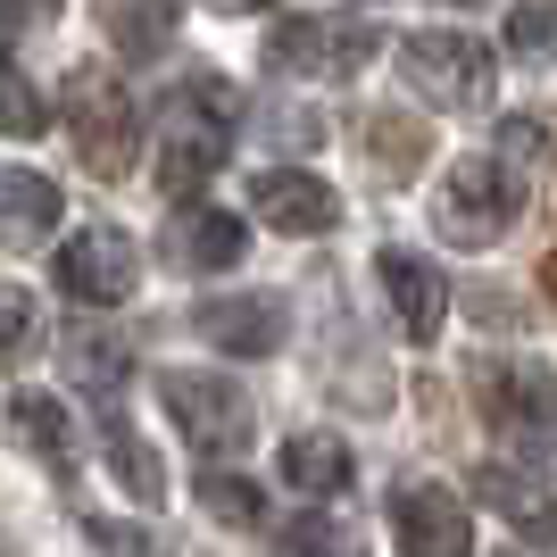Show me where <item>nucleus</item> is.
Segmentation results:
<instances>
[{
	"mask_svg": "<svg viewBox=\"0 0 557 557\" xmlns=\"http://www.w3.org/2000/svg\"><path fill=\"white\" fill-rule=\"evenodd\" d=\"M67 134H75L84 175H100V184H125V175H134L141 109H134V92H125V75H109V67H75L67 75Z\"/></svg>",
	"mask_w": 557,
	"mask_h": 557,
	"instance_id": "nucleus-1",
	"label": "nucleus"
},
{
	"mask_svg": "<svg viewBox=\"0 0 557 557\" xmlns=\"http://www.w3.org/2000/svg\"><path fill=\"white\" fill-rule=\"evenodd\" d=\"M159 408L175 417V433H184L200 458H242V449L258 442V408L250 392L233 383V374H209V367H166L159 374Z\"/></svg>",
	"mask_w": 557,
	"mask_h": 557,
	"instance_id": "nucleus-2",
	"label": "nucleus"
},
{
	"mask_svg": "<svg viewBox=\"0 0 557 557\" xmlns=\"http://www.w3.org/2000/svg\"><path fill=\"white\" fill-rule=\"evenodd\" d=\"M516 209H524V191H516L483 150V159H458L442 175V191H433V233H442L449 250H491V242H508Z\"/></svg>",
	"mask_w": 557,
	"mask_h": 557,
	"instance_id": "nucleus-3",
	"label": "nucleus"
},
{
	"mask_svg": "<svg viewBox=\"0 0 557 557\" xmlns=\"http://www.w3.org/2000/svg\"><path fill=\"white\" fill-rule=\"evenodd\" d=\"M399 75L424 109H483L491 84H499V59L474 34H408L399 42Z\"/></svg>",
	"mask_w": 557,
	"mask_h": 557,
	"instance_id": "nucleus-4",
	"label": "nucleus"
},
{
	"mask_svg": "<svg viewBox=\"0 0 557 557\" xmlns=\"http://www.w3.org/2000/svg\"><path fill=\"white\" fill-rule=\"evenodd\" d=\"M474 499L516 516L524 533H549L557 524V442L549 433H508L499 458L474 466Z\"/></svg>",
	"mask_w": 557,
	"mask_h": 557,
	"instance_id": "nucleus-5",
	"label": "nucleus"
},
{
	"mask_svg": "<svg viewBox=\"0 0 557 557\" xmlns=\"http://www.w3.org/2000/svg\"><path fill=\"white\" fill-rule=\"evenodd\" d=\"M474 408L491 433H557V367H541L533 349H491L474 358Z\"/></svg>",
	"mask_w": 557,
	"mask_h": 557,
	"instance_id": "nucleus-6",
	"label": "nucleus"
},
{
	"mask_svg": "<svg viewBox=\"0 0 557 557\" xmlns=\"http://www.w3.org/2000/svg\"><path fill=\"white\" fill-rule=\"evenodd\" d=\"M50 275H59V292L75 308H116L141 292V250L125 225H75L59 242V258H50Z\"/></svg>",
	"mask_w": 557,
	"mask_h": 557,
	"instance_id": "nucleus-7",
	"label": "nucleus"
},
{
	"mask_svg": "<svg viewBox=\"0 0 557 557\" xmlns=\"http://www.w3.org/2000/svg\"><path fill=\"white\" fill-rule=\"evenodd\" d=\"M374 59V25L358 17H283L267 34V75H358Z\"/></svg>",
	"mask_w": 557,
	"mask_h": 557,
	"instance_id": "nucleus-8",
	"label": "nucleus"
},
{
	"mask_svg": "<svg viewBox=\"0 0 557 557\" xmlns=\"http://www.w3.org/2000/svg\"><path fill=\"white\" fill-rule=\"evenodd\" d=\"M392 533H399V557H474V508L449 483H399Z\"/></svg>",
	"mask_w": 557,
	"mask_h": 557,
	"instance_id": "nucleus-9",
	"label": "nucleus"
},
{
	"mask_svg": "<svg viewBox=\"0 0 557 557\" xmlns=\"http://www.w3.org/2000/svg\"><path fill=\"white\" fill-rule=\"evenodd\" d=\"M374 283H383V300H392V325L408 333V342H442V325H449V275L433 267V258H417V250H374Z\"/></svg>",
	"mask_w": 557,
	"mask_h": 557,
	"instance_id": "nucleus-10",
	"label": "nucleus"
},
{
	"mask_svg": "<svg viewBox=\"0 0 557 557\" xmlns=\"http://www.w3.org/2000/svg\"><path fill=\"white\" fill-rule=\"evenodd\" d=\"M216 166H225V125H209V116H184V109H166L159 159H150L159 191H166V200H200Z\"/></svg>",
	"mask_w": 557,
	"mask_h": 557,
	"instance_id": "nucleus-11",
	"label": "nucleus"
},
{
	"mask_svg": "<svg viewBox=\"0 0 557 557\" xmlns=\"http://www.w3.org/2000/svg\"><path fill=\"white\" fill-rule=\"evenodd\" d=\"M250 209L267 216L275 233H300V242H317V233L342 225L333 184H317V175H300V166H267V175H250Z\"/></svg>",
	"mask_w": 557,
	"mask_h": 557,
	"instance_id": "nucleus-12",
	"label": "nucleus"
},
{
	"mask_svg": "<svg viewBox=\"0 0 557 557\" xmlns=\"http://www.w3.org/2000/svg\"><path fill=\"white\" fill-rule=\"evenodd\" d=\"M191 325L209 333L225 358H275L292 317H283L275 292H233V300H200V308H191Z\"/></svg>",
	"mask_w": 557,
	"mask_h": 557,
	"instance_id": "nucleus-13",
	"label": "nucleus"
},
{
	"mask_svg": "<svg viewBox=\"0 0 557 557\" xmlns=\"http://www.w3.org/2000/svg\"><path fill=\"white\" fill-rule=\"evenodd\" d=\"M0 433H9L25 458H42L50 474H67V466H75V417H67L50 392H9V408H0Z\"/></svg>",
	"mask_w": 557,
	"mask_h": 557,
	"instance_id": "nucleus-14",
	"label": "nucleus"
},
{
	"mask_svg": "<svg viewBox=\"0 0 557 557\" xmlns=\"http://www.w3.org/2000/svg\"><path fill=\"white\" fill-rule=\"evenodd\" d=\"M59 233V184L42 166H0V250H34Z\"/></svg>",
	"mask_w": 557,
	"mask_h": 557,
	"instance_id": "nucleus-15",
	"label": "nucleus"
},
{
	"mask_svg": "<svg viewBox=\"0 0 557 557\" xmlns=\"http://www.w3.org/2000/svg\"><path fill=\"white\" fill-rule=\"evenodd\" d=\"M59 367H67L75 392L116 399V392H125V374H134V349H125V333H109V325H75L67 342H59Z\"/></svg>",
	"mask_w": 557,
	"mask_h": 557,
	"instance_id": "nucleus-16",
	"label": "nucleus"
},
{
	"mask_svg": "<svg viewBox=\"0 0 557 557\" xmlns=\"http://www.w3.org/2000/svg\"><path fill=\"white\" fill-rule=\"evenodd\" d=\"M166 250L184 258V267H242V250H250V225L233 209H175V233H166Z\"/></svg>",
	"mask_w": 557,
	"mask_h": 557,
	"instance_id": "nucleus-17",
	"label": "nucleus"
},
{
	"mask_svg": "<svg viewBox=\"0 0 557 557\" xmlns=\"http://www.w3.org/2000/svg\"><path fill=\"white\" fill-rule=\"evenodd\" d=\"M100 25H109V42L125 59H159L175 42V25H184V0H100Z\"/></svg>",
	"mask_w": 557,
	"mask_h": 557,
	"instance_id": "nucleus-18",
	"label": "nucleus"
},
{
	"mask_svg": "<svg viewBox=\"0 0 557 557\" xmlns=\"http://www.w3.org/2000/svg\"><path fill=\"white\" fill-rule=\"evenodd\" d=\"M100 442H109V466H116V483L134 491L141 508H166V466H159V449L141 442V433H134L125 417H116V408L100 417Z\"/></svg>",
	"mask_w": 557,
	"mask_h": 557,
	"instance_id": "nucleus-19",
	"label": "nucleus"
},
{
	"mask_svg": "<svg viewBox=\"0 0 557 557\" xmlns=\"http://www.w3.org/2000/svg\"><path fill=\"white\" fill-rule=\"evenodd\" d=\"M283 483L308 491V499H333L349 491V449L333 433H300V442H283Z\"/></svg>",
	"mask_w": 557,
	"mask_h": 557,
	"instance_id": "nucleus-20",
	"label": "nucleus"
},
{
	"mask_svg": "<svg viewBox=\"0 0 557 557\" xmlns=\"http://www.w3.org/2000/svg\"><path fill=\"white\" fill-rule=\"evenodd\" d=\"M541 159H549V125H541L533 109H516V116H499V141H491V166H499V175H508L516 191H533Z\"/></svg>",
	"mask_w": 557,
	"mask_h": 557,
	"instance_id": "nucleus-21",
	"label": "nucleus"
},
{
	"mask_svg": "<svg viewBox=\"0 0 557 557\" xmlns=\"http://www.w3.org/2000/svg\"><path fill=\"white\" fill-rule=\"evenodd\" d=\"M367 141H374V175H392V184L424 166V125H408L399 109H374L367 116Z\"/></svg>",
	"mask_w": 557,
	"mask_h": 557,
	"instance_id": "nucleus-22",
	"label": "nucleus"
},
{
	"mask_svg": "<svg viewBox=\"0 0 557 557\" xmlns=\"http://www.w3.org/2000/svg\"><path fill=\"white\" fill-rule=\"evenodd\" d=\"M267 557H358V541L342 516H292V524H275Z\"/></svg>",
	"mask_w": 557,
	"mask_h": 557,
	"instance_id": "nucleus-23",
	"label": "nucleus"
},
{
	"mask_svg": "<svg viewBox=\"0 0 557 557\" xmlns=\"http://www.w3.org/2000/svg\"><path fill=\"white\" fill-rule=\"evenodd\" d=\"M508 59L557 67V0H516L508 9Z\"/></svg>",
	"mask_w": 557,
	"mask_h": 557,
	"instance_id": "nucleus-24",
	"label": "nucleus"
},
{
	"mask_svg": "<svg viewBox=\"0 0 557 557\" xmlns=\"http://www.w3.org/2000/svg\"><path fill=\"white\" fill-rule=\"evenodd\" d=\"M84 557H175L150 524H125V516H84Z\"/></svg>",
	"mask_w": 557,
	"mask_h": 557,
	"instance_id": "nucleus-25",
	"label": "nucleus"
},
{
	"mask_svg": "<svg viewBox=\"0 0 557 557\" xmlns=\"http://www.w3.org/2000/svg\"><path fill=\"white\" fill-rule=\"evenodd\" d=\"M200 508L225 516V524H242V533H258V524H267V499H258L250 474H200Z\"/></svg>",
	"mask_w": 557,
	"mask_h": 557,
	"instance_id": "nucleus-26",
	"label": "nucleus"
},
{
	"mask_svg": "<svg viewBox=\"0 0 557 557\" xmlns=\"http://www.w3.org/2000/svg\"><path fill=\"white\" fill-rule=\"evenodd\" d=\"M42 92H34V75H17V59H0V134L25 141V134H42Z\"/></svg>",
	"mask_w": 557,
	"mask_h": 557,
	"instance_id": "nucleus-27",
	"label": "nucleus"
},
{
	"mask_svg": "<svg viewBox=\"0 0 557 557\" xmlns=\"http://www.w3.org/2000/svg\"><path fill=\"white\" fill-rule=\"evenodd\" d=\"M34 342H42V308H34V292L0 283V367H17Z\"/></svg>",
	"mask_w": 557,
	"mask_h": 557,
	"instance_id": "nucleus-28",
	"label": "nucleus"
},
{
	"mask_svg": "<svg viewBox=\"0 0 557 557\" xmlns=\"http://www.w3.org/2000/svg\"><path fill=\"white\" fill-rule=\"evenodd\" d=\"M59 17V0H0V34H34Z\"/></svg>",
	"mask_w": 557,
	"mask_h": 557,
	"instance_id": "nucleus-29",
	"label": "nucleus"
},
{
	"mask_svg": "<svg viewBox=\"0 0 557 557\" xmlns=\"http://www.w3.org/2000/svg\"><path fill=\"white\" fill-rule=\"evenodd\" d=\"M209 9H225V17H250V9H267V0H209Z\"/></svg>",
	"mask_w": 557,
	"mask_h": 557,
	"instance_id": "nucleus-30",
	"label": "nucleus"
},
{
	"mask_svg": "<svg viewBox=\"0 0 557 557\" xmlns=\"http://www.w3.org/2000/svg\"><path fill=\"white\" fill-rule=\"evenodd\" d=\"M541 283H549V308H557V258H549V275H541Z\"/></svg>",
	"mask_w": 557,
	"mask_h": 557,
	"instance_id": "nucleus-31",
	"label": "nucleus"
},
{
	"mask_svg": "<svg viewBox=\"0 0 557 557\" xmlns=\"http://www.w3.org/2000/svg\"><path fill=\"white\" fill-rule=\"evenodd\" d=\"M499 557H541V549H499Z\"/></svg>",
	"mask_w": 557,
	"mask_h": 557,
	"instance_id": "nucleus-32",
	"label": "nucleus"
},
{
	"mask_svg": "<svg viewBox=\"0 0 557 557\" xmlns=\"http://www.w3.org/2000/svg\"><path fill=\"white\" fill-rule=\"evenodd\" d=\"M449 9H474V0H449Z\"/></svg>",
	"mask_w": 557,
	"mask_h": 557,
	"instance_id": "nucleus-33",
	"label": "nucleus"
}]
</instances>
